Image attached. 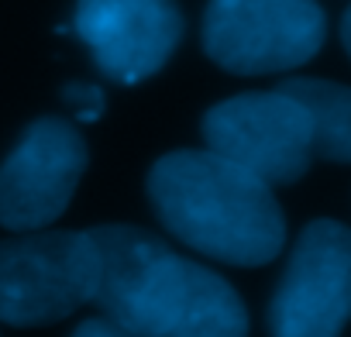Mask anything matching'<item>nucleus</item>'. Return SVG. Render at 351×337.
<instances>
[{"instance_id":"nucleus-7","label":"nucleus","mask_w":351,"mask_h":337,"mask_svg":"<svg viewBox=\"0 0 351 337\" xmlns=\"http://www.w3.org/2000/svg\"><path fill=\"white\" fill-rule=\"evenodd\" d=\"M86 173V145L62 117H38L0 165V224L35 231L59 221Z\"/></svg>"},{"instance_id":"nucleus-11","label":"nucleus","mask_w":351,"mask_h":337,"mask_svg":"<svg viewBox=\"0 0 351 337\" xmlns=\"http://www.w3.org/2000/svg\"><path fill=\"white\" fill-rule=\"evenodd\" d=\"M73 337H131V334H124L117 323H110L107 316H93V320H83L76 330H73Z\"/></svg>"},{"instance_id":"nucleus-5","label":"nucleus","mask_w":351,"mask_h":337,"mask_svg":"<svg viewBox=\"0 0 351 337\" xmlns=\"http://www.w3.org/2000/svg\"><path fill=\"white\" fill-rule=\"evenodd\" d=\"M204 141L214 155L248 168L269 186L303 179L313 162L310 114L286 90L241 93L210 107Z\"/></svg>"},{"instance_id":"nucleus-10","label":"nucleus","mask_w":351,"mask_h":337,"mask_svg":"<svg viewBox=\"0 0 351 337\" xmlns=\"http://www.w3.org/2000/svg\"><path fill=\"white\" fill-rule=\"evenodd\" d=\"M66 100L73 103V110H76L83 121H97V114L104 110V93H100L97 86H86V83L66 86Z\"/></svg>"},{"instance_id":"nucleus-12","label":"nucleus","mask_w":351,"mask_h":337,"mask_svg":"<svg viewBox=\"0 0 351 337\" xmlns=\"http://www.w3.org/2000/svg\"><path fill=\"white\" fill-rule=\"evenodd\" d=\"M341 42H344L348 55H351V8H348V14L341 18Z\"/></svg>"},{"instance_id":"nucleus-2","label":"nucleus","mask_w":351,"mask_h":337,"mask_svg":"<svg viewBox=\"0 0 351 337\" xmlns=\"http://www.w3.org/2000/svg\"><path fill=\"white\" fill-rule=\"evenodd\" d=\"M148 200L183 245L228 265H265L286 245L272 186L210 148L162 155L148 173Z\"/></svg>"},{"instance_id":"nucleus-6","label":"nucleus","mask_w":351,"mask_h":337,"mask_svg":"<svg viewBox=\"0 0 351 337\" xmlns=\"http://www.w3.org/2000/svg\"><path fill=\"white\" fill-rule=\"evenodd\" d=\"M351 320V227L313 221L269 306L272 337H341Z\"/></svg>"},{"instance_id":"nucleus-9","label":"nucleus","mask_w":351,"mask_h":337,"mask_svg":"<svg viewBox=\"0 0 351 337\" xmlns=\"http://www.w3.org/2000/svg\"><path fill=\"white\" fill-rule=\"evenodd\" d=\"M293 100L303 103L313 127V155L327 162H351V86L327 79H286Z\"/></svg>"},{"instance_id":"nucleus-8","label":"nucleus","mask_w":351,"mask_h":337,"mask_svg":"<svg viewBox=\"0 0 351 337\" xmlns=\"http://www.w3.org/2000/svg\"><path fill=\"white\" fill-rule=\"evenodd\" d=\"M76 35L114 83L155 76L183 38L176 0H76Z\"/></svg>"},{"instance_id":"nucleus-3","label":"nucleus","mask_w":351,"mask_h":337,"mask_svg":"<svg viewBox=\"0 0 351 337\" xmlns=\"http://www.w3.org/2000/svg\"><path fill=\"white\" fill-rule=\"evenodd\" d=\"M100 251L90 231H42L0 241V323L45 327L93 303Z\"/></svg>"},{"instance_id":"nucleus-4","label":"nucleus","mask_w":351,"mask_h":337,"mask_svg":"<svg viewBox=\"0 0 351 337\" xmlns=\"http://www.w3.org/2000/svg\"><path fill=\"white\" fill-rule=\"evenodd\" d=\"M327 35L317 0H210L204 52L228 73L269 76L310 62Z\"/></svg>"},{"instance_id":"nucleus-1","label":"nucleus","mask_w":351,"mask_h":337,"mask_svg":"<svg viewBox=\"0 0 351 337\" xmlns=\"http://www.w3.org/2000/svg\"><path fill=\"white\" fill-rule=\"evenodd\" d=\"M100 251L93 303L131 337H248L231 282L128 224L90 231Z\"/></svg>"}]
</instances>
